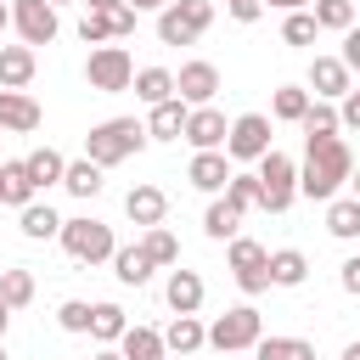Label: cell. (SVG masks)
<instances>
[{
  "instance_id": "obj_1",
  "label": "cell",
  "mask_w": 360,
  "mask_h": 360,
  "mask_svg": "<svg viewBox=\"0 0 360 360\" xmlns=\"http://www.w3.org/2000/svg\"><path fill=\"white\" fill-rule=\"evenodd\" d=\"M349 169H354V152H349V141H343V135L309 141V152H304V169H298V191L326 202V197H338V186L349 180Z\"/></svg>"
},
{
  "instance_id": "obj_2",
  "label": "cell",
  "mask_w": 360,
  "mask_h": 360,
  "mask_svg": "<svg viewBox=\"0 0 360 360\" xmlns=\"http://www.w3.org/2000/svg\"><path fill=\"white\" fill-rule=\"evenodd\" d=\"M141 146H146V129H141L135 118H107V124H96V129L84 135V158H90L96 169L124 163V158H135Z\"/></svg>"
},
{
  "instance_id": "obj_3",
  "label": "cell",
  "mask_w": 360,
  "mask_h": 360,
  "mask_svg": "<svg viewBox=\"0 0 360 360\" xmlns=\"http://www.w3.org/2000/svg\"><path fill=\"white\" fill-rule=\"evenodd\" d=\"M253 180H259V208H264V214H281V208L298 197V169H292V158L276 152V146L259 158V174H253Z\"/></svg>"
},
{
  "instance_id": "obj_4",
  "label": "cell",
  "mask_w": 360,
  "mask_h": 360,
  "mask_svg": "<svg viewBox=\"0 0 360 360\" xmlns=\"http://www.w3.org/2000/svg\"><path fill=\"white\" fill-rule=\"evenodd\" d=\"M214 22V0H169L158 11V39L163 45H191Z\"/></svg>"
},
{
  "instance_id": "obj_5",
  "label": "cell",
  "mask_w": 360,
  "mask_h": 360,
  "mask_svg": "<svg viewBox=\"0 0 360 360\" xmlns=\"http://www.w3.org/2000/svg\"><path fill=\"white\" fill-rule=\"evenodd\" d=\"M259 338H264V315L253 304H236L214 326H202V343H214V349H253Z\"/></svg>"
},
{
  "instance_id": "obj_6",
  "label": "cell",
  "mask_w": 360,
  "mask_h": 360,
  "mask_svg": "<svg viewBox=\"0 0 360 360\" xmlns=\"http://www.w3.org/2000/svg\"><path fill=\"white\" fill-rule=\"evenodd\" d=\"M62 248L79 259V264H101V259H112V225H101V219H62Z\"/></svg>"
},
{
  "instance_id": "obj_7",
  "label": "cell",
  "mask_w": 360,
  "mask_h": 360,
  "mask_svg": "<svg viewBox=\"0 0 360 360\" xmlns=\"http://www.w3.org/2000/svg\"><path fill=\"white\" fill-rule=\"evenodd\" d=\"M84 79H90V90H101V96H118V90H129V79H135V62H129V51H124V45H101V51H90V62H84Z\"/></svg>"
},
{
  "instance_id": "obj_8",
  "label": "cell",
  "mask_w": 360,
  "mask_h": 360,
  "mask_svg": "<svg viewBox=\"0 0 360 360\" xmlns=\"http://www.w3.org/2000/svg\"><path fill=\"white\" fill-rule=\"evenodd\" d=\"M225 152H231V158H253V163H259V158L270 152V118H264V112H242V118L225 129Z\"/></svg>"
},
{
  "instance_id": "obj_9",
  "label": "cell",
  "mask_w": 360,
  "mask_h": 360,
  "mask_svg": "<svg viewBox=\"0 0 360 360\" xmlns=\"http://www.w3.org/2000/svg\"><path fill=\"white\" fill-rule=\"evenodd\" d=\"M11 22H17V34H22L28 51L56 39V6H51V0H17V6H11Z\"/></svg>"
},
{
  "instance_id": "obj_10",
  "label": "cell",
  "mask_w": 360,
  "mask_h": 360,
  "mask_svg": "<svg viewBox=\"0 0 360 360\" xmlns=\"http://www.w3.org/2000/svg\"><path fill=\"white\" fill-rule=\"evenodd\" d=\"M231 270H236V287L242 292H264L270 276H264V248L253 236H231Z\"/></svg>"
},
{
  "instance_id": "obj_11",
  "label": "cell",
  "mask_w": 360,
  "mask_h": 360,
  "mask_svg": "<svg viewBox=\"0 0 360 360\" xmlns=\"http://www.w3.org/2000/svg\"><path fill=\"white\" fill-rule=\"evenodd\" d=\"M135 34V11L129 6H112V11H84L79 17V39L96 45V39H129Z\"/></svg>"
},
{
  "instance_id": "obj_12",
  "label": "cell",
  "mask_w": 360,
  "mask_h": 360,
  "mask_svg": "<svg viewBox=\"0 0 360 360\" xmlns=\"http://www.w3.org/2000/svg\"><path fill=\"white\" fill-rule=\"evenodd\" d=\"M219 90V68L214 62H186L174 73V101H191V107H208Z\"/></svg>"
},
{
  "instance_id": "obj_13",
  "label": "cell",
  "mask_w": 360,
  "mask_h": 360,
  "mask_svg": "<svg viewBox=\"0 0 360 360\" xmlns=\"http://www.w3.org/2000/svg\"><path fill=\"white\" fill-rule=\"evenodd\" d=\"M309 90H315V101H332V96H349L354 79H349V68L338 56H315L309 62Z\"/></svg>"
},
{
  "instance_id": "obj_14",
  "label": "cell",
  "mask_w": 360,
  "mask_h": 360,
  "mask_svg": "<svg viewBox=\"0 0 360 360\" xmlns=\"http://www.w3.org/2000/svg\"><path fill=\"white\" fill-rule=\"evenodd\" d=\"M180 135H186L197 152H214V146H225V118H219L214 107H191L186 124H180Z\"/></svg>"
},
{
  "instance_id": "obj_15",
  "label": "cell",
  "mask_w": 360,
  "mask_h": 360,
  "mask_svg": "<svg viewBox=\"0 0 360 360\" xmlns=\"http://www.w3.org/2000/svg\"><path fill=\"white\" fill-rule=\"evenodd\" d=\"M0 129H17V135L39 129V101L22 90H0Z\"/></svg>"
},
{
  "instance_id": "obj_16",
  "label": "cell",
  "mask_w": 360,
  "mask_h": 360,
  "mask_svg": "<svg viewBox=\"0 0 360 360\" xmlns=\"http://www.w3.org/2000/svg\"><path fill=\"white\" fill-rule=\"evenodd\" d=\"M124 214H129L135 225H146V231H152V225H163V214H169V197H163L158 186H135V191L124 197Z\"/></svg>"
},
{
  "instance_id": "obj_17",
  "label": "cell",
  "mask_w": 360,
  "mask_h": 360,
  "mask_svg": "<svg viewBox=\"0 0 360 360\" xmlns=\"http://www.w3.org/2000/svg\"><path fill=\"white\" fill-rule=\"evenodd\" d=\"M264 276H270V287H298V281L309 276V259H304L298 248H281V253H264Z\"/></svg>"
},
{
  "instance_id": "obj_18",
  "label": "cell",
  "mask_w": 360,
  "mask_h": 360,
  "mask_svg": "<svg viewBox=\"0 0 360 360\" xmlns=\"http://www.w3.org/2000/svg\"><path fill=\"white\" fill-rule=\"evenodd\" d=\"M169 309L174 315H197V304H202V276L197 270H169Z\"/></svg>"
},
{
  "instance_id": "obj_19",
  "label": "cell",
  "mask_w": 360,
  "mask_h": 360,
  "mask_svg": "<svg viewBox=\"0 0 360 360\" xmlns=\"http://www.w3.org/2000/svg\"><path fill=\"white\" fill-rule=\"evenodd\" d=\"M186 180H191L197 191H219V186L231 180V163H225V152H197V158H191V169H186Z\"/></svg>"
},
{
  "instance_id": "obj_20",
  "label": "cell",
  "mask_w": 360,
  "mask_h": 360,
  "mask_svg": "<svg viewBox=\"0 0 360 360\" xmlns=\"http://www.w3.org/2000/svg\"><path fill=\"white\" fill-rule=\"evenodd\" d=\"M180 124H186V107L169 96V101L152 107V118H146L141 129H146V141H180Z\"/></svg>"
},
{
  "instance_id": "obj_21",
  "label": "cell",
  "mask_w": 360,
  "mask_h": 360,
  "mask_svg": "<svg viewBox=\"0 0 360 360\" xmlns=\"http://www.w3.org/2000/svg\"><path fill=\"white\" fill-rule=\"evenodd\" d=\"M22 169H28V180H34V191H39V186H62L68 158H62L56 146H39V152H28V158H22Z\"/></svg>"
},
{
  "instance_id": "obj_22",
  "label": "cell",
  "mask_w": 360,
  "mask_h": 360,
  "mask_svg": "<svg viewBox=\"0 0 360 360\" xmlns=\"http://www.w3.org/2000/svg\"><path fill=\"white\" fill-rule=\"evenodd\" d=\"M34 79V51L28 45H6L0 51V90H22Z\"/></svg>"
},
{
  "instance_id": "obj_23",
  "label": "cell",
  "mask_w": 360,
  "mask_h": 360,
  "mask_svg": "<svg viewBox=\"0 0 360 360\" xmlns=\"http://www.w3.org/2000/svg\"><path fill=\"white\" fill-rule=\"evenodd\" d=\"M129 90H135L146 107H158V101H169V96H174V73H169V68H141V73L129 79Z\"/></svg>"
},
{
  "instance_id": "obj_24",
  "label": "cell",
  "mask_w": 360,
  "mask_h": 360,
  "mask_svg": "<svg viewBox=\"0 0 360 360\" xmlns=\"http://www.w3.org/2000/svg\"><path fill=\"white\" fill-rule=\"evenodd\" d=\"M158 338H163V349L191 354V349H202V321H197V315H174V321H169V332H158Z\"/></svg>"
},
{
  "instance_id": "obj_25",
  "label": "cell",
  "mask_w": 360,
  "mask_h": 360,
  "mask_svg": "<svg viewBox=\"0 0 360 360\" xmlns=\"http://www.w3.org/2000/svg\"><path fill=\"white\" fill-rule=\"evenodd\" d=\"M0 202H11V208H28L34 202V180H28L22 163H0Z\"/></svg>"
},
{
  "instance_id": "obj_26",
  "label": "cell",
  "mask_w": 360,
  "mask_h": 360,
  "mask_svg": "<svg viewBox=\"0 0 360 360\" xmlns=\"http://www.w3.org/2000/svg\"><path fill=\"white\" fill-rule=\"evenodd\" d=\"M124 360H163V338L152 326H124Z\"/></svg>"
},
{
  "instance_id": "obj_27",
  "label": "cell",
  "mask_w": 360,
  "mask_h": 360,
  "mask_svg": "<svg viewBox=\"0 0 360 360\" xmlns=\"http://www.w3.org/2000/svg\"><path fill=\"white\" fill-rule=\"evenodd\" d=\"M253 354L259 360H315V343H304V338H259Z\"/></svg>"
},
{
  "instance_id": "obj_28",
  "label": "cell",
  "mask_w": 360,
  "mask_h": 360,
  "mask_svg": "<svg viewBox=\"0 0 360 360\" xmlns=\"http://www.w3.org/2000/svg\"><path fill=\"white\" fill-rule=\"evenodd\" d=\"M236 225H242V208H231L225 197H219V202H208V214H202V231H208L214 242H231V236H236Z\"/></svg>"
},
{
  "instance_id": "obj_29",
  "label": "cell",
  "mask_w": 360,
  "mask_h": 360,
  "mask_svg": "<svg viewBox=\"0 0 360 360\" xmlns=\"http://www.w3.org/2000/svg\"><path fill=\"white\" fill-rule=\"evenodd\" d=\"M112 270H118L124 287H141V281L152 276V259H146L141 248H112Z\"/></svg>"
},
{
  "instance_id": "obj_30",
  "label": "cell",
  "mask_w": 360,
  "mask_h": 360,
  "mask_svg": "<svg viewBox=\"0 0 360 360\" xmlns=\"http://www.w3.org/2000/svg\"><path fill=\"white\" fill-rule=\"evenodd\" d=\"M124 326H129V321H124V309H118V304H90V326H84L90 338L112 343V338H124Z\"/></svg>"
},
{
  "instance_id": "obj_31",
  "label": "cell",
  "mask_w": 360,
  "mask_h": 360,
  "mask_svg": "<svg viewBox=\"0 0 360 360\" xmlns=\"http://www.w3.org/2000/svg\"><path fill=\"white\" fill-rule=\"evenodd\" d=\"M62 186H68L73 197H96V191H101V169H96L90 158H79V163L62 169Z\"/></svg>"
},
{
  "instance_id": "obj_32",
  "label": "cell",
  "mask_w": 360,
  "mask_h": 360,
  "mask_svg": "<svg viewBox=\"0 0 360 360\" xmlns=\"http://www.w3.org/2000/svg\"><path fill=\"white\" fill-rule=\"evenodd\" d=\"M56 231H62V219H56L51 202H28V208H22V236L45 242V236H56Z\"/></svg>"
},
{
  "instance_id": "obj_33",
  "label": "cell",
  "mask_w": 360,
  "mask_h": 360,
  "mask_svg": "<svg viewBox=\"0 0 360 360\" xmlns=\"http://www.w3.org/2000/svg\"><path fill=\"white\" fill-rule=\"evenodd\" d=\"M298 124H304V141H326V135H338V112H332L326 101H309Z\"/></svg>"
},
{
  "instance_id": "obj_34",
  "label": "cell",
  "mask_w": 360,
  "mask_h": 360,
  "mask_svg": "<svg viewBox=\"0 0 360 360\" xmlns=\"http://www.w3.org/2000/svg\"><path fill=\"white\" fill-rule=\"evenodd\" d=\"M326 231H332V236H360V202H354V197H338V202L326 208Z\"/></svg>"
},
{
  "instance_id": "obj_35",
  "label": "cell",
  "mask_w": 360,
  "mask_h": 360,
  "mask_svg": "<svg viewBox=\"0 0 360 360\" xmlns=\"http://www.w3.org/2000/svg\"><path fill=\"white\" fill-rule=\"evenodd\" d=\"M34 298V276L28 270H0V304L6 309H22Z\"/></svg>"
},
{
  "instance_id": "obj_36",
  "label": "cell",
  "mask_w": 360,
  "mask_h": 360,
  "mask_svg": "<svg viewBox=\"0 0 360 360\" xmlns=\"http://www.w3.org/2000/svg\"><path fill=\"white\" fill-rule=\"evenodd\" d=\"M309 17H315V28H343L349 34L354 28V0H315Z\"/></svg>"
},
{
  "instance_id": "obj_37",
  "label": "cell",
  "mask_w": 360,
  "mask_h": 360,
  "mask_svg": "<svg viewBox=\"0 0 360 360\" xmlns=\"http://www.w3.org/2000/svg\"><path fill=\"white\" fill-rule=\"evenodd\" d=\"M141 253H146L152 264H180V242H174V236H169L163 225H152V231H146V242H141Z\"/></svg>"
},
{
  "instance_id": "obj_38",
  "label": "cell",
  "mask_w": 360,
  "mask_h": 360,
  "mask_svg": "<svg viewBox=\"0 0 360 360\" xmlns=\"http://www.w3.org/2000/svg\"><path fill=\"white\" fill-rule=\"evenodd\" d=\"M304 107H309V90H298V84H281V90H276V118L298 124V118H304Z\"/></svg>"
},
{
  "instance_id": "obj_39",
  "label": "cell",
  "mask_w": 360,
  "mask_h": 360,
  "mask_svg": "<svg viewBox=\"0 0 360 360\" xmlns=\"http://www.w3.org/2000/svg\"><path fill=\"white\" fill-rule=\"evenodd\" d=\"M225 202L231 208H259V180L253 174H231L225 180Z\"/></svg>"
},
{
  "instance_id": "obj_40",
  "label": "cell",
  "mask_w": 360,
  "mask_h": 360,
  "mask_svg": "<svg viewBox=\"0 0 360 360\" xmlns=\"http://www.w3.org/2000/svg\"><path fill=\"white\" fill-rule=\"evenodd\" d=\"M281 39H287V45H315V17H309V11H292V17L281 22Z\"/></svg>"
},
{
  "instance_id": "obj_41",
  "label": "cell",
  "mask_w": 360,
  "mask_h": 360,
  "mask_svg": "<svg viewBox=\"0 0 360 360\" xmlns=\"http://www.w3.org/2000/svg\"><path fill=\"white\" fill-rule=\"evenodd\" d=\"M56 321H62V332H84V326H90V304H79V298H68V304L56 309Z\"/></svg>"
},
{
  "instance_id": "obj_42",
  "label": "cell",
  "mask_w": 360,
  "mask_h": 360,
  "mask_svg": "<svg viewBox=\"0 0 360 360\" xmlns=\"http://www.w3.org/2000/svg\"><path fill=\"white\" fill-rule=\"evenodd\" d=\"M343 292H360V259H343Z\"/></svg>"
},
{
  "instance_id": "obj_43",
  "label": "cell",
  "mask_w": 360,
  "mask_h": 360,
  "mask_svg": "<svg viewBox=\"0 0 360 360\" xmlns=\"http://www.w3.org/2000/svg\"><path fill=\"white\" fill-rule=\"evenodd\" d=\"M124 6H129V11H163L169 0H124Z\"/></svg>"
},
{
  "instance_id": "obj_44",
  "label": "cell",
  "mask_w": 360,
  "mask_h": 360,
  "mask_svg": "<svg viewBox=\"0 0 360 360\" xmlns=\"http://www.w3.org/2000/svg\"><path fill=\"white\" fill-rule=\"evenodd\" d=\"M112 6H124V0H84V11H112Z\"/></svg>"
},
{
  "instance_id": "obj_45",
  "label": "cell",
  "mask_w": 360,
  "mask_h": 360,
  "mask_svg": "<svg viewBox=\"0 0 360 360\" xmlns=\"http://www.w3.org/2000/svg\"><path fill=\"white\" fill-rule=\"evenodd\" d=\"M259 6H281V11H298V6H309V0H259Z\"/></svg>"
},
{
  "instance_id": "obj_46",
  "label": "cell",
  "mask_w": 360,
  "mask_h": 360,
  "mask_svg": "<svg viewBox=\"0 0 360 360\" xmlns=\"http://www.w3.org/2000/svg\"><path fill=\"white\" fill-rule=\"evenodd\" d=\"M6 326H11V309H6V304H0V338H6Z\"/></svg>"
},
{
  "instance_id": "obj_47",
  "label": "cell",
  "mask_w": 360,
  "mask_h": 360,
  "mask_svg": "<svg viewBox=\"0 0 360 360\" xmlns=\"http://www.w3.org/2000/svg\"><path fill=\"white\" fill-rule=\"evenodd\" d=\"M343 360H360V343H349V349H343Z\"/></svg>"
},
{
  "instance_id": "obj_48",
  "label": "cell",
  "mask_w": 360,
  "mask_h": 360,
  "mask_svg": "<svg viewBox=\"0 0 360 360\" xmlns=\"http://www.w3.org/2000/svg\"><path fill=\"white\" fill-rule=\"evenodd\" d=\"M96 360H124V354H112V349H101V354H96Z\"/></svg>"
},
{
  "instance_id": "obj_49",
  "label": "cell",
  "mask_w": 360,
  "mask_h": 360,
  "mask_svg": "<svg viewBox=\"0 0 360 360\" xmlns=\"http://www.w3.org/2000/svg\"><path fill=\"white\" fill-rule=\"evenodd\" d=\"M6 22H11V11H6V6H0V28H6Z\"/></svg>"
},
{
  "instance_id": "obj_50",
  "label": "cell",
  "mask_w": 360,
  "mask_h": 360,
  "mask_svg": "<svg viewBox=\"0 0 360 360\" xmlns=\"http://www.w3.org/2000/svg\"><path fill=\"white\" fill-rule=\"evenodd\" d=\"M225 6H248V0H225Z\"/></svg>"
},
{
  "instance_id": "obj_51",
  "label": "cell",
  "mask_w": 360,
  "mask_h": 360,
  "mask_svg": "<svg viewBox=\"0 0 360 360\" xmlns=\"http://www.w3.org/2000/svg\"><path fill=\"white\" fill-rule=\"evenodd\" d=\"M0 360H6V349H0Z\"/></svg>"
},
{
  "instance_id": "obj_52",
  "label": "cell",
  "mask_w": 360,
  "mask_h": 360,
  "mask_svg": "<svg viewBox=\"0 0 360 360\" xmlns=\"http://www.w3.org/2000/svg\"><path fill=\"white\" fill-rule=\"evenodd\" d=\"M51 6H62V0H51Z\"/></svg>"
}]
</instances>
